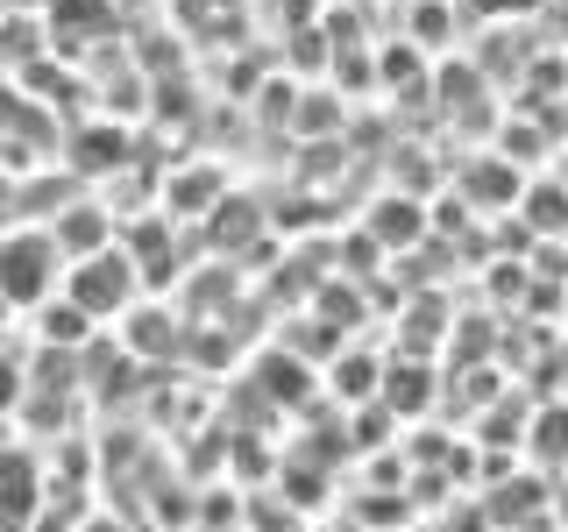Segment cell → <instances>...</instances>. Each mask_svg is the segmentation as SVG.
I'll return each instance as SVG.
<instances>
[{"mask_svg": "<svg viewBox=\"0 0 568 532\" xmlns=\"http://www.w3.org/2000/svg\"><path fill=\"white\" fill-rule=\"evenodd\" d=\"M58 291H64V256H58V242L36 235V227L0 235V298H8V313H36V306H50Z\"/></svg>", "mask_w": 568, "mask_h": 532, "instance_id": "6da1fadb", "label": "cell"}, {"mask_svg": "<svg viewBox=\"0 0 568 532\" xmlns=\"http://www.w3.org/2000/svg\"><path fill=\"white\" fill-rule=\"evenodd\" d=\"M135 256H121V248H100V256H79V263H64V298L79 306L85 319H121L135 306Z\"/></svg>", "mask_w": 568, "mask_h": 532, "instance_id": "7a4b0ae2", "label": "cell"}, {"mask_svg": "<svg viewBox=\"0 0 568 532\" xmlns=\"http://www.w3.org/2000/svg\"><path fill=\"white\" fill-rule=\"evenodd\" d=\"M29 319H36V348H58V355H64V348H85V341H93V319L71 306L64 291L50 298V306H36Z\"/></svg>", "mask_w": 568, "mask_h": 532, "instance_id": "3957f363", "label": "cell"}, {"mask_svg": "<svg viewBox=\"0 0 568 532\" xmlns=\"http://www.w3.org/2000/svg\"><path fill=\"white\" fill-rule=\"evenodd\" d=\"M22 405H29V362H22L8 341H0V419L22 412Z\"/></svg>", "mask_w": 568, "mask_h": 532, "instance_id": "277c9868", "label": "cell"}, {"mask_svg": "<svg viewBox=\"0 0 568 532\" xmlns=\"http://www.w3.org/2000/svg\"><path fill=\"white\" fill-rule=\"evenodd\" d=\"M0 327H8V298H0Z\"/></svg>", "mask_w": 568, "mask_h": 532, "instance_id": "5b68a950", "label": "cell"}]
</instances>
